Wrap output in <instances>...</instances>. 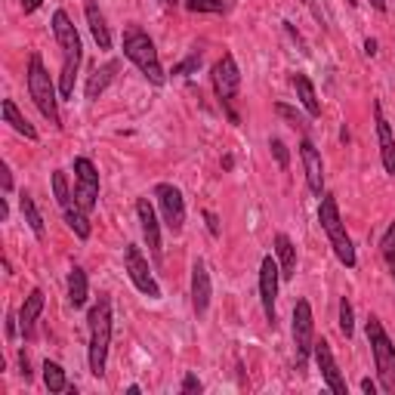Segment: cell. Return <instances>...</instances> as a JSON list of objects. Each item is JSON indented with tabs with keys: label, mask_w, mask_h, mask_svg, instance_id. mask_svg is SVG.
<instances>
[{
	"label": "cell",
	"mask_w": 395,
	"mask_h": 395,
	"mask_svg": "<svg viewBox=\"0 0 395 395\" xmlns=\"http://www.w3.org/2000/svg\"><path fill=\"white\" fill-rule=\"evenodd\" d=\"M53 35L56 44L62 49V74H59V96L69 99L74 93V78H78L81 59H83V47H81V35L74 31V25L65 10L53 13Z\"/></svg>",
	"instance_id": "cell-1"
},
{
	"label": "cell",
	"mask_w": 395,
	"mask_h": 395,
	"mask_svg": "<svg viewBox=\"0 0 395 395\" xmlns=\"http://www.w3.org/2000/svg\"><path fill=\"white\" fill-rule=\"evenodd\" d=\"M87 324H90V371H93V377H102L108 343H112V300L99 297L87 315Z\"/></svg>",
	"instance_id": "cell-2"
},
{
	"label": "cell",
	"mask_w": 395,
	"mask_h": 395,
	"mask_svg": "<svg viewBox=\"0 0 395 395\" xmlns=\"http://www.w3.org/2000/svg\"><path fill=\"white\" fill-rule=\"evenodd\" d=\"M124 56L146 74L148 83H155V87L164 83V69H161V59H158L155 40H151L142 28H136V25H130V28L124 31Z\"/></svg>",
	"instance_id": "cell-3"
},
{
	"label": "cell",
	"mask_w": 395,
	"mask_h": 395,
	"mask_svg": "<svg viewBox=\"0 0 395 395\" xmlns=\"http://www.w3.org/2000/svg\"><path fill=\"white\" fill-rule=\"evenodd\" d=\"M28 93H31V99H35L37 112L44 114L53 127H62L56 83H53V78H49V71L44 69V59H40V53H31V59H28Z\"/></svg>",
	"instance_id": "cell-4"
},
{
	"label": "cell",
	"mask_w": 395,
	"mask_h": 395,
	"mask_svg": "<svg viewBox=\"0 0 395 395\" xmlns=\"http://www.w3.org/2000/svg\"><path fill=\"white\" fill-rule=\"evenodd\" d=\"M318 223H322V229L327 232V238H331V247L337 259L346 269L355 266V247H352V238L346 235V225L340 220V207H337V198L334 195H322V207H318Z\"/></svg>",
	"instance_id": "cell-5"
},
{
	"label": "cell",
	"mask_w": 395,
	"mask_h": 395,
	"mask_svg": "<svg viewBox=\"0 0 395 395\" xmlns=\"http://www.w3.org/2000/svg\"><path fill=\"white\" fill-rule=\"evenodd\" d=\"M367 343L374 352V365H377V377H380V389L386 395H395V346L389 340V334L383 331L380 318H367Z\"/></svg>",
	"instance_id": "cell-6"
},
{
	"label": "cell",
	"mask_w": 395,
	"mask_h": 395,
	"mask_svg": "<svg viewBox=\"0 0 395 395\" xmlns=\"http://www.w3.org/2000/svg\"><path fill=\"white\" fill-rule=\"evenodd\" d=\"M99 201V170L90 158H74V204L83 213H93Z\"/></svg>",
	"instance_id": "cell-7"
},
{
	"label": "cell",
	"mask_w": 395,
	"mask_h": 395,
	"mask_svg": "<svg viewBox=\"0 0 395 395\" xmlns=\"http://www.w3.org/2000/svg\"><path fill=\"white\" fill-rule=\"evenodd\" d=\"M238 87H241V71H238V62H235L232 53H223V59L213 65V90L216 96L223 99L225 112H229V117L235 124H238V114H235V96H238Z\"/></svg>",
	"instance_id": "cell-8"
},
{
	"label": "cell",
	"mask_w": 395,
	"mask_h": 395,
	"mask_svg": "<svg viewBox=\"0 0 395 395\" xmlns=\"http://www.w3.org/2000/svg\"><path fill=\"white\" fill-rule=\"evenodd\" d=\"M293 346H297V371L306 367V358L315 346V318L309 300H297L293 306Z\"/></svg>",
	"instance_id": "cell-9"
},
{
	"label": "cell",
	"mask_w": 395,
	"mask_h": 395,
	"mask_svg": "<svg viewBox=\"0 0 395 395\" xmlns=\"http://www.w3.org/2000/svg\"><path fill=\"white\" fill-rule=\"evenodd\" d=\"M124 269H127L130 281L136 284L139 293H146L148 300H158V297H161V288H158L155 275H151L148 259L142 257V250H139L136 244H127V247H124Z\"/></svg>",
	"instance_id": "cell-10"
},
{
	"label": "cell",
	"mask_w": 395,
	"mask_h": 395,
	"mask_svg": "<svg viewBox=\"0 0 395 395\" xmlns=\"http://www.w3.org/2000/svg\"><path fill=\"white\" fill-rule=\"evenodd\" d=\"M155 198H158V204H161L167 229H170L173 235H179L182 225H186V198H182V191L176 186H170V182H158Z\"/></svg>",
	"instance_id": "cell-11"
},
{
	"label": "cell",
	"mask_w": 395,
	"mask_h": 395,
	"mask_svg": "<svg viewBox=\"0 0 395 395\" xmlns=\"http://www.w3.org/2000/svg\"><path fill=\"white\" fill-rule=\"evenodd\" d=\"M278 275H281L278 259L263 257V263H259V302H263V312H266V322H269V324H275V300H278Z\"/></svg>",
	"instance_id": "cell-12"
},
{
	"label": "cell",
	"mask_w": 395,
	"mask_h": 395,
	"mask_svg": "<svg viewBox=\"0 0 395 395\" xmlns=\"http://www.w3.org/2000/svg\"><path fill=\"white\" fill-rule=\"evenodd\" d=\"M312 355H315V365H318V371H322V377H324L327 389H331L334 395H346L349 386H346V377H343V371L337 367V358H334V352H331V343H327V340H315Z\"/></svg>",
	"instance_id": "cell-13"
},
{
	"label": "cell",
	"mask_w": 395,
	"mask_h": 395,
	"mask_svg": "<svg viewBox=\"0 0 395 395\" xmlns=\"http://www.w3.org/2000/svg\"><path fill=\"white\" fill-rule=\"evenodd\" d=\"M136 216H139L142 235H146V244H148L151 259H155V263H161V257H164V247H161V223H158L155 207H151L148 198H139L136 201Z\"/></svg>",
	"instance_id": "cell-14"
},
{
	"label": "cell",
	"mask_w": 395,
	"mask_h": 395,
	"mask_svg": "<svg viewBox=\"0 0 395 395\" xmlns=\"http://www.w3.org/2000/svg\"><path fill=\"white\" fill-rule=\"evenodd\" d=\"M300 158H302V170H306L309 191L322 198L324 195V161H322V151L312 146V139L300 142Z\"/></svg>",
	"instance_id": "cell-15"
},
{
	"label": "cell",
	"mask_w": 395,
	"mask_h": 395,
	"mask_svg": "<svg viewBox=\"0 0 395 395\" xmlns=\"http://www.w3.org/2000/svg\"><path fill=\"white\" fill-rule=\"evenodd\" d=\"M210 297H213V284H210L207 263L204 259H195V266H191V309H195L198 318L207 315Z\"/></svg>",
	"instance_id": "cell-16"
},
{
	"label": "cell",
	"mask_w": 395,
	"mask_h": 395,
	"mask_svg": "<svg viewBox=\"0 0 395 395\" xmlns=\"http://www.w3.org/2000/svg\"><path fill=\"white\" fill-rule=\"evenodd\" d=\"M83 16H87V25H90V35L99 44V49H112V31H108L105 25V16L99 10L96 0H87V6H83Z\"/></svg>",
	"instance_id": "cell-17"
},
{
	"label": "cell",
	"mask_w": 395,
	"mask_h": 395,
	"mask_svg": "<svg viewBox=\"0 0 395 395\" xmlns=\"http://www.w3.org/2000/svg\"><path fill=\"white\" fill-rule=\"evenodd\" d=\"M44 290L40 288H35L25 297V302H22V309H19V327H22V334L25 337H31V331H35V322L40 318V312H44Z\"/></svg>",
	"instance_id": "cell-18"
},
{
	"label": "cell",
	"mask_w": 395,
	"mask_h": 395,
	"mask_svg": "<svg viewBox=\"0 0 395 395\" xmlns=\"http://www.w3.org/2000/svg\"><path fill=\"white\" fill-rule=\"evenodd\" d=\"M374 114H377V136H380V158H383V167H386V173H389V176H395V136H392L389 124H386L380 105L374 108Z\"/></svg>",
	"instance_id": "cell-19"
},
{
	"label": "cell",
	"mask_w": 395,
	"mask_h": 395,
	"mask_svg": "<svg viewBox=\"0 0 395 395\" xmlns=\"http://www.w3.org/2000/svg\"><path fill=\"white\" fill-rule=\"evenodd\" d=\"M275 257H278V266H281V278H293L297 275V247L288 235H275Z\"/></svg>",
	"instance_id": "cell-20"
},
{
	"label": "cell",
	"mask_w": 395,
	"mask_h": 395,
	"mask_svg": "<svg viewBox=\"0 0 395 395\" xmlns=\"http://www.w3.org/2000/svg\"><path fill=\"white\" fill-rule=\"evenodd\" d=\"M293 90H297V99L302 102V108L309 112V117H322V102H318L309 74H297V78H293Z\"/></svg>",
	"instance_id": "cell-21"
},
{
	"label": "cell",
	"mask_w": 395,
	"mask_h": 395,
	"mask_svg": "<svg viewBox=\"0 0 395 395\" xmlns=\"http://www.w3.org/2000/svg\"><path fill=\"white\" fill-rule=\"evenodd\" d=\"M117 69H121V62H105L102 69H96L93 74H90V81H87V99H99V96H102L105 87L114 81Z\"/></svg>",
	"instance_id": "cell-22"
},
{
	"label": "cell",
	"mask_w": 395,
	"mask_h": 395,
	"mask_svg": "<svg viewBox=\"0 0 395 395\" xmlns=\"http://www.w3.org/2000/svg\"><path fill=\"white\" fill-rule=\"evenodd\" d=\"M4 121L10 124V127H13L16 133H19V136L31 139V142L37 139V130L31 127V124H28V117H25V114L19 112V108H16V102H13V99H4Z\"/></svg>",
	"instance_id": "cell-23"
},
{
	"label": "cell",
	"mask_w": 395,
	"mask_h": 395,
	"mask_svg": "<svg viewBox=\"0 0 395 395\" xmlns=\"http://www.w3.org/2000/svg\"><path fill=\"white\" fill-rule=\"evenodd\" d=\"M19 207H22V216H25V223L31 225V232H35V238L44 241L47 238V229H44V216H40V210L35 204V198L28 195V191H22L19 195Z\"/></svg>",
	"instance_id": "cell-24"
},
{
	"label": "cell",
	"mask_w": 395,
	"mask_h": 395,
	"mask_svg": "<svg viewBox=\"0 0 395 395\" xmlns=\"http://www.w3.org/2000/svg\"><path fill=\"white\" fill-rule=\"evenodd\" d=\"M87 293H90V284H87V272L81 266H74L69 272V302L74 309H81L87 302Z\"/></svg>",
	"instance_id": "cell-25"
},
{
	"label": "cell",
	"mask_w": 395,
	"mask_h": 395,
	"mask_svg": "<svg viewBox=\"0 0 395 395\" xmlns=\"http://www.w3.org/2000/svg\"><path fill=\"white\" fill-rule=\"evenodd\" d=\"M62 213H65V223H69V229H71L74 235H78L81 241H87V238H90V223H87V213H83V210H81L78 204L65 207Z\"/></svg>",
	"instance_id": "cell-26"
},
{
	"label": "cell",
	"mask_w": 395,
	"mask_h": 395,
	"mask_svg": "<svg viewBox=\"0 0 395 395\" xmlns=\"http://www.w3.org/2000/svg\"><path fill=\"white\" fill-rule=\"evenodd\" d=\"M44 383L49 392H69L71 389L69 380H65L62 365H56V361H44Z\"/></svg>",
	"instance_id": "cell-27"
},
{
	"label": "cell",
	"mask_w": 395,
	"mask_h": 395,
	"mask_svg": "<svg viewBox=\"0 0 395 395\" xmlns=\"http://www.w3.org/2000/svg\"><path fill=\"white\" fill-rule=\"evenodd\" d=\"M53 195H56V204L62 207V210L74 204V195H71V189H69V176H65L62 170L53 173Z\"/></svg>",
	"instance_id": "cell-28"
},
{
	"label": "cell",
	"mask_w": 395,
	"mask_h": 395,
	"mask_svg": "<svg viewBox=\"0 0 395 395\" xmlns=\"http://www.w3.org/2000/svg\"><path fill=\"white\" fill-rule=\"evenodd\" d=\"M340 334H343V337H352V334H355V322H352V302L346 300V297H343L340 300Z\"/></svg>",
	"instance_id": "cell-29"
},
{
	"label": "cell",
	"mask_w": 395,
	"mask_h": 395,
	"mask_svg": "<svg viewBox=\"0 0 395 395\" xmlns=\"http://www.w3.org/2000/svg\"><path fill=\"white\" fill-rule=\"evenodd\" d=\"M380 254L386 259V266H395V223H389V229H386L383 235V241H380Z\"/></svg>",
	"instance_id": "cell-30"
},
{
	"label": "cell",
	"mask_w": 395,
	"mask_h": 395,
	"mask_svg": "<svg viewBox=\"0 0 395 395\" xmlns=\"http://www.w3.org/2000/svg\"><path fill=\"white\" fill-rule=\"evenodd\" d=\"M189 13H225L223 0H186Z\"/></svg>",
	"instance_id": "cell-31"
},
{
	"label": "cell",
	"mask_w": 395,
	"mask_h": 395,
	"mask_svg": "<svg viewBox=\"0 0 395 395\" xmlns=\"http://www.w3.org/2000/svg\"><path fill=\"white\" fill-rule=\"evenodd\" d=\"M269 148H272V155H275V161H278V167H281V170H288V167H290L288 146H284L281 139H269Z\"/></svg>",
	"instance_id": "cell-32"
},
{
	"label": "cell",
	"mask_w": 395,
	"mask_h": 395,
	"mask_svg": "<svg viewBox=\"0 0 395 395\" xmlns=\"http://www.w3.org/2000/svg\"><path fill=\"white\" fill-rule=\"evenodd\" d=\"M275 114H278V117H284V121H288L290 124V127H302V117L297 114V112H293V108H288V105H275Z\"/></svg>",
	"instance_id": "cell-33"
},
{
	"label": "cell",
	"mask_w": 395,
	"mask_h": 395,
	"mask_svg": "<svg viewBox=\"0 0 395 395\" xmlns=\"http://www.w3.org/2000/svg\"><path fill=\"white\" fill-rule=\"evenodd\" d=\"M198 69H201V56H198V53H191V56L186 59V62L176 65L173 74H191V71H198Z\"/></svg>",
	"instance_id": "cell-34"
},
{
	"label": "cell",
	"mask_w": 395,
	"mask_h": 395,
	"mask_svg": "<svg viewBox=\"0 0 395 395\" xmlns=\"http://www.w3.org/2000/svg\"><path fill=\"white\" fill-rule=\"evenodd\" d=\"M201 389H204V386H201V380H198L195 374H186V377H182V392H201Z\"/></svg>",
	"instance_id": "cell-35"
},
{
	"label": "cell",
	"mask_w": 395,
	"mask_h": 395,
	"mask_svg": "<svg viewBox=\"0 0 395 395\" xmlns=\"http://www.w3.org/2000/svg\"><path fill=\"white\" fill-rule=\"evenodd\" d=\"M0 182H4V191L10 195L13 191V173H10V167L6 164H0Z\"/></svg>",
	"instance_id": "cell-36"
},
{
	"label": "cell",
	"mask_w": 395,
	"mask_h": 395,
	"mask_svg": "<svg viewBox=\"0 0 395 395\" xmlns=\"http://www.w3.org/2000/svg\"><path fill=\"white\" fill-rule=\"evenodd\" d=\"M204 220H207L210 235H213V238H220V220H216V213H213V210H207V213H204Z\"/></svg>",
	"instance_id": "cell-37"
},
{
	"label": "cell",
	"mask_w": 395,
	"mask_h": 395,
	"mask_svg": "<svg viewBox=\"0 0 395 395\" xmlns=\"http://www.w3.org/2000/svg\"><path fill=\"white\" fill-rule=\"evenodd\" d=\"M19 365H22L25 380H28V377H31V365H28V355H25V352H19Z\"/></svg>",
	"instance_id": "cell-38"
},
{
	"label": "cell",
	"mask_w": 395,
	"mask_h": 395,
	"mask_svg": "<svg viewBox=\"0 0 395 395\" xmlns=\"http://www.w3.org/2000/svg\"><path fill=\"white\" fill-rule=\"evenodd\" d=\"M37 6H40V0H22V10L25 13H35Z\"/></svg>",
	"instance_id": "cell-39"
},
{
	"label": "cell",
	"mask_w": 395,
	"mask_h": 395,
	"mask_svg": "<svg viewBox=\"0 0 395 395\" xmlns=\"http://www.w3.org/2000/svg\"><path fill=\"white\" fill-rule=\"evenodd\" d=\"M365 53H367V56H377V40H374V37L365 40Z\"/></svg>",
	"instance_id": "cell-40"
},
{
	"label": "cell",
	"mask_w": 395,
	"mask_h": 395,
	"mask_svg": "<svg viewBox=\"0 0 395 395\" xmlns=\"http://www.w3.org/2000/svg\"><path fill=\"white\" fill-rule=\"evenodd\" d=\"M6 337H16V318H6Z\"/></svg>",
	"instance_id": "cell-41"
},
{
	"label": "cell",
	"mask_w": 395,
	"mask_h": 395,
	"mask_svg": "<svg viewBox=\"0 0 395 395\" xmlns=\"http://www.w3.org/2000/svg\"><path fill=\"white\" fill-rule=\"evenodd\" d=\"M361 389H365V392H377V383H371V380H361Z\"/></svg>",
	"instance_id": "cell-42"
},
{
	"label": "cell",
	"mask_w": 395,
	"mask_h": 395,
	"mask_svg": "<svg viewBox=\"0 0 395 395\" xmlns=\"http://www.w3.org/2000/svg\"><path fill=\"white\" fill-rule=\"evenodd\" d=\"M371 6L377 13H386V0H371Z\"/></svg>",
	"instance_id": "cell-43"
},
{
	"label": "cell",
	"mask_w": 395,
	"mask_h": 395,
	"mask_svg": "<svg viewBox=\"0 0 395 395\" xmlns=\"http://www.w3.org/2000/svg\"><path fill=\"white\" fill-rule=\"evenodd\" d=\"M164 4H170V6H176V4H179V0H164Z\"/></svg>",
	"instance_id": "cell-44"
},
{
	"label": "cell",
	"mask_w": 395,
	"mask_h": 395,
	"mask_svg": "<svg viewBox=\"0 0 395 395\" xmlns=\"http://www.w3.org/2000/svg\"><path fill=\"white\" fill-rule=\"evenodd\" d=\"M346 4H352V6H355V4H358V0H346Z\"/></svg>",
	"instance_id": "cell-45"
}]
</instances>
